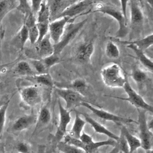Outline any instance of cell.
Listing matches in <instances>:
<instances>
[{"instance_id":"d590c367","label":"cell","mask_w":153,"mask_h":153,"mask_svg":"<svg viewBox=\"0 0 153 153\" xmlns=\"http://www.w3.org/2000/svg\"><path fill=\"white\" fill-rule=\"evenodd\" d=\"M16 149L19 153H30V151L29 145L23 141L19 142L16 144Z\"/></svg>"},{"instance_id":"8992f818","label":"cell","mask_w":153,"mask_h":153,"mask_svg":"<svg viewBox=\"0 0 153 153\" xmlns=\"http://www.w3.org/2000/svg\"><path fill=\"white\" fill-rule=\"evenodd\" d=\"M80 106H84L89 109L94 115L105 121H111L118 125L130 124L132 123H136V122L131 118L119 116L101 108H97L93 106L92 104H90L88 102H83L80 104Z\"/></svg>"},{"instance_id":"6da1fadb","label":"cell","mask_w":153,"mask_h":153,"mask_svg":"<svg viewBox=\"0 0 153 153\" xmlns=\"http://www.w3.org/2000/svg\"><path fill=\"white\" fill-rule=\"evenodd\" d=\"M93 12H99L107 14L114 18L118 24V29L117 31L115 38H124L128 33L127 19L124 17L121 10L112 5L99 4Z\"/></svg>"},{"instance_id":"4fadbf2b","label":"cell","mask_w":153,"mask_h":153,"mask_svg":"<svg viewBox=\"0 0 153 153\" xmlns=\"http://www.w3.org/2000/svg\"><path fill=\"white\" fill-rule=\"evenodd\" d=\"M79 114L83 116L84 119L85 120L86 123H88L92 127L95 133L101 134H104L107 137H108L109 139H113L116 142L118 140L119 136L112 132L111 130L108 129L103 124H100L99 122L97 121L96 120H95L94 119H93L92 117H91L90 115H88L85 113L79 112Z\"/></svg>"},{"instance_id":"3957f363","label":"cell","mask_w":153,"mask_h":153,"mask_svg":"<svg viewBox=\"0 0 153 153\" xmlns=\"http://www.w3.org/2000/svg\"><path fill=\"white\" fill-rule=\"evenodd\" d=\"M87 21V19H84L77 23L72 22L68 23L66 26L64 32L59 41L56 44H53L54 53L60 55L63 49L75 38Z\"/></svg>"},{"instance_id":"f907efd6","label":"cell","mask_w":153,"mask_h":153,"mask_svg":"<svg viewBox=\"0 0 153 153\" xmlns=\"http://www.w3.org/2000/svg\"><path fill=\"white\" fill-rule=\"evenodd\" d=\"M0 153H1V152H0Z\"/></svg>"},{"instance_id":"2e32d148","label":"cell","mask_w":153,"mask_h":153,"mask_svg":"<svg viewBox=\"0 0 153 153\" xmlns=\"http://www.w3.org/2000/svg\"><path fill=\"white\" fill-rule=\"evenodd\" d=\"M37 115L33 114L24 115L17 118L13 123L12 129L15 131H21L36 124Z\"/></svg>"},{"instance_id":"8fae6325","label":"cell","mask_w":153,"mask_h":153,"mask_svg":"<svg viewBox=\"0 0 153 153\" xmlns=\"http://www.w3.org/2000/svg\"><path fill=\"white\" fill-rule=\"evenodd\" d=\"M19 93L22 101L29 106H35L42 102V91L38 85H29L23 87L19 89Z\"/></svg>"},{"instance_id":"83f0119b","label":"cell","mask_w":153,"mask_h":153,"mask_svg":"<svg viewBox=\"0 0 153 153\" xmlns=\"http://www.w3.org/2000/svg\"><path fill=\"white\" fill-rule=\"evenodd\" d=\"M105 53L106 56L111 59H118L120 54L118 47L112 40H109L106 42Z\"/></svg>"},{"instance_id":"d4e9b609","label":"cell","mask_w":153,"mask_h":153,"mask_svg":"<svg viewBox=\"0 0 153 153\" xmlns=\"http://www.w3.org/2000/svg\"><path fill=\"white\" fill-rule=\"evenodd\" d=\"M36 16V22H50L51 14L48 0H43Z\"/></svg>"},{"instance_id":"30bf717a","label":"cell","mask_w":153,"mask_h":153,"mask_svg":"<svg viewBox=\"0 0 153 153\" xmlns=\"http://www.w3.org/2000/svg\"><path fill=\"white\" fill-rule=\"evenodd\" d=\"M75 20V18L64 16L54 19L50 22L48 34L53 44H56L59 41L64 32L66 26L69 23L74 22Z\"/></svg>"},{"instance_id":"f546056e","label":"cell","mask_w":153,"mask_h":153,"mask_svg":"<svg viewBox=\"0 0 153 153\" xmlns=\"http://www.w3.org/2000/svg\"><path fill=\"white\" fill-rule=\"evenodd\" d=\"M114 147V148L109 153H130L127 143L122 133L119 136V139L117 141V143Z\"/></svg>"},{"instance_id":"ab89813d","label":"cell","mask_w":153,"mask_h":153,"mask_svg":"<svg viewBox=\"0 0 153 153\" xmlns=\"http://www.w3.org/2000/svg\"><path fill=\"white\" fill-rule=\"evenodd\" d=\"M11 63H8V64H3V65H0V73L4 71L8 65H10Z\"/></svg>"},{"instance_id":"8d00e7d4","label":"cell","mask_w":153,"mask_h":153,"mask_svg":"<svg viewBox=\"0 0 153 153\" xmlns=\"http://www.w3.org/2000/svg\"><path fill=\"white\" fill-rule=\"evenodd\" d=\"M43 0H30L31 4H30V11L32 14L36 17V14L39 9L41 4Z\"/></svg>"},{"instance_id":"603a6c76","label":"cell","mask_w":153,"mask_h":153,"mask_svg":"<svg viewBox=\"0 0 153 153\" xmlns=\"http://www.w3.org/2000/svg\"><path fill=\"white\" fill-rule=\"evenodd\" d=\"M26 79L32 82H34L39 85L45 86L48 88H53L54 87V81L48 72L26 76Z\"/></svg>"},{"instance_id":"681fc988","label":"cell","mask_w":153,"mask_h":153,"mask_svg":"<svg viewBox=\"0 0 153 153\" xmlns=\"http://www.w3.org/2000/svg\"><path fill=\"white\" fill-rule=\"evenodd\" d=\"M76 1H78V0H76Z\"/></svg>"},{"instance_id":"bcb514c9","label":"cell","mask_w":153,"mask_h":153,"mask_svg":"<svg viewBox=\"0 0 153 153\" xmlns=\"http://www.w3.org/2000/svg\"><path fill=\"white\" fill-rule=\"evenodd\" d=\"M54 153H61V152H59V151H57V152H54Z\"/></svg>"},{"instance_id":"7a4b0ae2","label":"cell","mask_w":153,"mask_h":153,"mask_svg":"<svg viewBox=\"0 0 153 153\" xmlns=\"http://www.w3.org/2000/svg\"><path fill=\"white\" fill-rule=\"evenodd\" d=\"M104 84L112 88H123L127 78L124 75L120 66L117 63H111L103 67L100 71Z\"/></svg>"},{"instance_id":"b9f144b4","label":"cell","mask_w":153,"mask_h":153,"mask_svg":"<svg viewBox=\"0 0 153 153\" xmlns=\"http://www.w3.org/2000/svg\"><path fill=\"white\" fill-rule=\"evenodd\" d=\"M8 100H5L4 99H0V107H1L4 104H5Z\"/></svg>"},{"instance_id":"e0dca14e","label":"cell","mask_w":153,"mask_h":153,"mask_svg":"<svg viewBox=\"0 0 153 153\" xmlns=\"http://www.w3.org/2000/svg\"><path fill=\"white\" fill-rule=\"evenodd\" d=\"M54 87L57 88L72 89L84 95V93L88 88V84L84 79L82 78H76L69 82H54Z\"/></svg>"},{"instance_id":"9a60e30c","label":"cell","mask_w":153,"mask_h":153,"mask_svg":"<svg viewBox=\"0 0 153 153\" xmlns=\"http://www.w3.org/2000/svg\"><path fill=\"white\" fill-rule=\"evenodd\" d=\"M35 44V50L39 59L45 57L54 53L53 43H52L48 33Z\"/></svg>"},{"instance_id":"44dd1931","label":"cell","mask_w":153,"mask_h":153,"mask_svg":"<svg viewBox=\"0 0 153 153\" xmlns=\"http://www.w3.org/2000/svg\"><path fill=\"white\" fill-rule=\"evenodd\" d=\"M119 42L124 44L126 45L127 44H133L136 46L138 48L145 51L148 49L153 44V34L151 33L149 35L146 36L144 38L133 39L131 41H120L118 39Z\"/></svg>"},{"instance_id":"ee69618b","label":"cell","mask_w":153,"mask_h":153,"mask_svg":"<svg viewBox=\"0 0 153 153\" xmlns=\"http://www.w3.org/2000/svg\"><path fill=\"white\" fill-rule=\"evenodd\" d=\"M2 34H4V32H2V30L1 29V27L0 26V38L2 36Z\"/></svg>"},{"instance_id":"f35d334b","label":"cell","mask_w":153,"mask_h":153,"mask_svg":"<svg viewBox=\"0 0 153 153\" xmlns=\"http://www.w3.org/2000/svg\"><path fill=\"white\" fill-rule=\"evenodd\" d=\"M120 5H121V11H122L124 17L127 19V6L128 4L129 0H120Z\"/></svg>"},{"instance_id":"ffe728a7","label":"cell","mask_w":153,"mask_h":153,"mask_svg":"<svg viewBox=\"0 0 153 153\" xmlns=\"http://www.w3.org/2000/svg\"><path fill=\"white\" fill-rule=\"evenodd\" d=\"M75 116L74 123L71 129L68 132V135L71 137L79 139L81 134L83 131V128L86 124V121L84 119L81 117L78 112L75 111Z\"/></svg>"},{"instance_id":"7c38bea8","label":"cell","mask_w":153,"mask_h":153,"mask_svg":"<svg viewBox=\"0 0 153 153\" xmlns=\"http://www.w3.org/2000/svg\"><path fill=\"white\" fill-rule=\"evenodd\" d=\"M94 51V42L93 39H87L79 44L75 49V59L81 63H88L90 61Z\"/></svg>"},{"instance_id":"ac0fdd59","label":"cell","mask_w":153,"mask_h":153,"mask_svg":"<svg viewBox=\"0 0 153 153\" xmlns=\"http://www.w3.org/2000/svg\"><path fill=\"white\" fill-rule=\"evenodd\" d=\"M126 45L127 48L131 50L135 53L140 63L147 69V71L151 73H152V71H153L152 60L145 54L144 51L138 48L136 46L133 44H127Z\"/></svg>"},{"instance_id":"c3c4849f","label":"cell","mask_w":153,"mask_h":153,"mask_svg":"<svg viewBox=\"0 0 153 153\" xmlns=\"http://www.w3.org/2000/svg\"><path fill=\"white\" fill-rule=\"evenodd\" d=\"M120 153H122V152H120Z\"/></svg>"},{"instance_id":"f6af8a7d","label":"cell","mask_w":153,"mask_h":153,"mask_svg":"<svg viewBox=\"0 0 153 153\" xmlns=\"http://www.w3.org/2000/svg\"><path fill=\"white\" fill-rule=\"evenodd\" d=\"M137 1H139V2L140 4H142V0H137Z\"/></svg>"},{"instance_id":"9c48e42d","label":"cell","mask_w":153,"mask_h":153,"mask_svg":"<svg viewBox=\"0 0 153 153\" xmlns=\"http://www.w3.org/2000/svg\"><path fill=\"white\" fill-rule=\"evenodd\" d=\"M93 4V0H78L66 7L54 19L64 16L76 19L82 14H87L85 11L89 9Z\"/></svg>"},{"instance_id":"5b68a950","label":"cell","mask_w":153,"mask_h":153,"mask_svg":"<svg viewBox=\"0 0 153 153\" xmlns=\"http://www.w3.org/2000/svg\"><path fill=\"white\" fill-rule=\"evenodd\" d=\"M127 95V97L122 98L120 97H113L115 98H118L123 100H126L130 104L136 108V109H143L146 112H149L151 113L153 112L152 106L148 103H147L143 97L139 94L130 85L128 78H127L126 82L123 87Z\"/></svg>"},{"instance_id":"1f68e13d","label":"cell","mask_w":153,"mask_h":153,"mask_svg":"<svg viewBox=\"0 0 153 153\" xmlns=\"http://www.w3.org/2000/svg\"><path fill=\"white\" fill-rule=\"evenodd\" d=\"M29 63L36 74H42L48 72V71L45 68L40 59H30Z\"/></svg>"},{"instance_id":"74e56055","label":"cell","mask_w":153,"mask_h":153,"mask_svg":"<svg viewBox=\"0 0 153 153\" xmlns=\"http://www.w3.org/2000/svg\"><path fill=\"white\" fill-rule=\"evenodd\" d=\"M79 139L81 141L82 143H83L84 145L89 144L93 141V137L90 135H89L87 133H85L84 131H82V133L81 134Z\"/></svg>"},{"instance_id":"d6986e66","label":"cell","mask_w":153,"mask_h":153,"mask_svg":"<svg viewBox=\"0 0 153 153\" xmlns=\"http://www.w3.org/2000/svg\"><path fill=\"white\" fill-rule=\"evenodd\" d=\"M121 133H122V134L123 135L127 143L130 153L134 152L139 148L141 147V143L140 139L134 135L132 134L124 125H122Z\"/></svg>"},{"instance_id":"cb8c5ba5","label":"cell","mask_w":153,"mask_h":153,"mask_svg":"<svg viewBox=\"0 0 153 153\" xmlns=\"http://www.w3.org/2000/svg\"><path fill=\"white\" fill-rule=\"evenodd\" d=\"M14 72L17 75L25 77L36 75L30 63L24 60L20 61L16 64L14 68Z\"/></svg>"},{"instance_id":"f1b7e54d","label":"cell","mask_w":153,"mask_h":153,"mask_svg":"<svg viewBox=\"0 0 153 153\" xmlns=\"http://www.w3.org/2000/svg\"><path fill=\"white\" fill-rule=\"evenodd\" d=\"M130 76L137 85L142 84L148 78L147 72L136 66L133 67Z\"/></svg>"},{"instance_id":"7bdbcfd3","label":"cell","mask_w":153,"mask_h":153,"mask_svg":"<svg viewBox=\"0 0 153 153\" xmlns=\"http://www.w3.org/2000/svg\"><path fill=\"white\" fill-rule=\"evenodd\" d=\"M147 1V2L149 4V5L152 7V0H146Z\"/></svg>"},{"instance_id":"7dc6e473","label":"cell","mask_w":153,"mask_h":153,"mask_svg":"<svg viewBox=\"0 0 153 153\" xmlns=\"http://www.w3.org/2000/svg\"><path fill=\"white\" fill-rule=\"evenodd\" d=\"M94 153H100V152H97V151H95Z\"/></svg>"},{"instance_id":"484cf974","label":"cell","mask_w":153,"mask_h":153,"mask_svg":"<svg viewBox=\"0 0 153 153\" xmlns=\"http://www.w3.org/2000/svg\"><path fill=\"white\" fill-rule=\"evenodd\" d=\"M17 6L16 0H0V24L6 14Z\"/></svg>"},{"instance_id":"4316f807","label":"cell","mask_w":153,"mask_h":153,"mask_svg":"<svg viewBox=\"0 0 153 153\" xmlns=\"http://www.w3.org/2000/svg\"><path fill=\"white\" fill-rule=\"evenodd\" d=\"M56 146L57 151L61 153H85L82 149L70 143H66L63 140L59 142Z\"/></svg>"},{"instance_id":"7402d4cb","label":"cell","mask_w":153,"mask_h":153,"mask_svg":"<svg viewBox=\"0 0 153 153\" xmlns=\"http://www.w3.org/2000/svg\"><path fill=\"white\" fill-rule=\"evenodd\" d=\"M51 120V113L47 105H44L40 109L38 115L34 133L39 128L48 125Z\"/></svg>"},{"instance_id":"ba28073f","label":"cell","mask_w":153,"mask_h":153,"mask_svg":"<svg viewBox=\"0 0 153 153\" xmlns=\"http://www.w3.org/2000/svg\"><path fill=\"white\" fill-rule=\"evenodd\" d=\"M56 92L65 101L66 104L65 108L69 111H71L77 106H80L83 102H88L84 95L72 89L56 87Z\"/></svg>"},{"instance_id":"e575fe53","label":"cell","mask_w":153,"mask_h":153,"mask_svg":"<svg viewBox=\"0 0 153 153\" xmlns=\"http://www.w3.org/2000/svg\"><path fill=\"white\" fill-rule=\"evenodd\" d=\"M10 103V100L4 104L1 107H0V136L1 135L4 127L5 126V117H6V112Z\"/></svg>"},{"instance_id":"d6a6232c","label":"cell","mask_w":153,"mask_h":153,"mask_svg":"<svg viewBox=\"0 0 153 153\" xmlns=\"http://www.w3.org/2000/svg\"><path fill=\"white\" fill-rule=\"evenodd\" d=\"M17 38H18V40L19 42L20 50H23L25 47L26 42L29 39L28 29H27L26 25L25 23L22 25L19 32L18 33Z\"/></svg>"},{"instance_id":"5bb4252c","label":"cell","mask_w":153,"mask_h":153,"mask_svg":"<svg viewBox=\"0 0 153 153\" xmlns=\"http://www.w3.org/2000/svg\"><path fill=\"white\" fill-rule=\"evenodd\" d=\"M130 13V23L133 26H139L144 21L143 13L137 0H129L128 4Z\"/></svg>"},{"instance_id":"60d3db41","label":"cell","mask_w":153,"mask_h":153,"mask_svg":"<svg viewBox=\"0 0 153 153\" xmlns=\"http://www.w3.org/2000/svg\"><path fill=\"white\" fill-rule=\"evenodd\" d=\"M45 149L44 146H40L38 148L37 153H45Z\"/></svg>"},{"instance_id":"52a82bcc","label":"cell","mask_w":153,"mask_h":153,"mask_svg":"<svg viewBox=\"0 0 153 153\" xmlns=\"http://www.w3.org/2000/svg\"><path fill=\"white\" fill-rule=\"evenodd\" d=\"M57 104L59 111V120L58 126L53 136V145L54 146H56L59 142L62 141L63 137L66 134L67 127L71 121V111L66 109L62 106L59 99H58Z\"/></svg>"},{"instance_id":"277c9868","label":"cell","mask_w":153,"mask_h":153,"mask_svg":"<svg viewBox=\"0 0 153 153\" xmlns=\"http://www.w3.org/2000/svg\"><path fill=\"white\" fill-rule=\"evenodd\" d=\"M138 114L137 123L139 130V139L141 143V147L144 150L152 149L153 133L149 128L147 123L146 112L143 109H137Z\"/></svg>"},{"instance_id":"4dcf8cb0","label":"cell","mask_w":153,"mask_h":153,"mask_svg":"<svg viewBox=\"0 0 153 153\" xmlns=\"http://www.w3.org/2000/svg\"><path fill=\"white\" fill-rule=\"evenodd\" d=\"M45 66V68L49 71V69L54 66L55 65L59 63L61 61V59L59 55L56 54L55 53H53L52 54L48 56L45 57L40 59Z\"/></svg>"},{"instance_id":"836d02e7","label":"cell","mask_w":153,"mask_h":153,"mask_svg":"<svg viewBox=\"0 0 153 153\" xmlns=\"http://www.w3.org/2000/svg\"><path fill=\"white\" fill-rule=\"evenodd\" d=\"M50 22H36L39 36L37 42L40 41L48 33Z\"/></svg>"}]
</instances>
